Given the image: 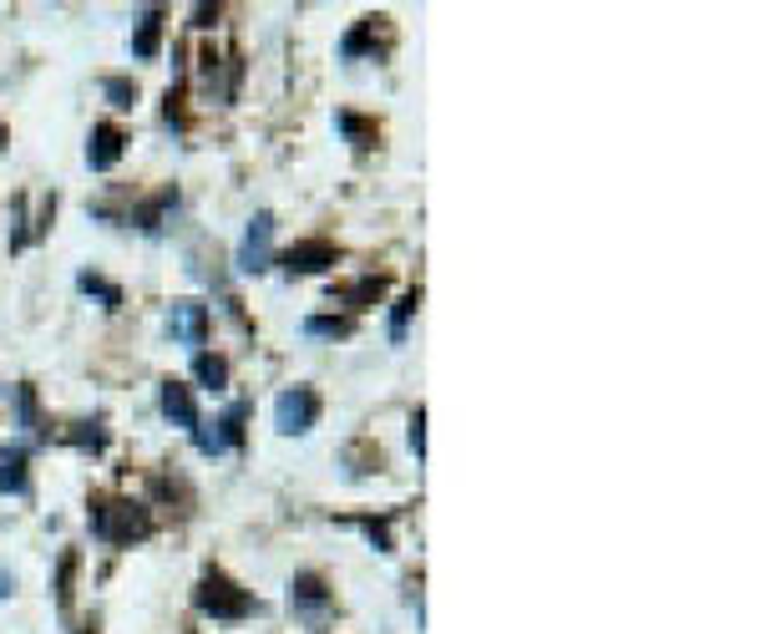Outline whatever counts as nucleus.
Instances as JSON below:
<instances>
[{"mask_svg":"<svg viewBox=\"0 0 760 634\" xmlns=\"http://www.w3.org/2000/svg\"><path fill=\"white\" fill-rule=\"evenodd\" d=\"M91 533H97L102 544H132V538H147V533H152V517H147L143 502H97Z\"/></svg>","mask_w":760,"mask_h":634,"instance_id":"1","label":"nucleus"},{"mask_svg":"<svg viewBox=\"0 0 760 634\" xmlns=\"http://www.w3.org/2000/svg\"><path fill=\"white\" fill-rule=\"evenodd\" d=\"M198 609L213 614V620H244V614H254V599L238 589L234 578L208 574L204 584H198Z\"/></svg>","mask_w":760,"mask_h":634,"instance_id":"2","label":"nucleus"},{"mask_svg":"<svg viewBox=\"0 0 760 634\" xmlns=\"http://www.w3.org/2000/svg\"><path fill=\"white\" fill-rule=\"evenodd\" d=\"M315 422H320V397H315L309 386H290V391H279L274 427L284 431V437H305Z\"/></svg>","mask_w":760,"mask_h":634,"instance_id":"3","label":"nucleus"},{"mask_svg":"<svg viewBox=\"0 0 760 634\" xmlns=\"http://www.w3.org/2000/svg\"><path fill=\"white\" fill-rule=\"evenodd\" d=\"M238 265L249 269V275H259V269L274 265V219H269V214H259V219L249 223L244 249H238Z\"/></svg>","mask_w":760,"mask_h":634,"instance_id":"4","label":"nucleus"},{"mask_svg":"<svg viewBox=\"0 0 760 634\" xmlns=\"http://www.w3.org/2000/svg\"><path fill=\"white\" fill-rule=\"evenodd\" d=\"M244 416H249V406L234 401V406L213 422V431H193V437H198V452H229V447H238V437H244Z\"/></svg>","mask_w":760,"mask_h":634,"instance_id":"5","label":"nucleus"},{"mask_svg":"<svg viewBox=\"0 0 760 634\" xmlns=\"http://www.w3.org/2000/svg\"><path fill=\"white\" fill-rule=\"evenodd\" d=\"M168 330H173L183 345H204V336H208V310L198 305V300H173V310H168Z\"/></svg>","mask_w":760,"mask_h":634,"instance_id":"6","label":"nucleus"},{"mask_svg":"<svg viewBox=\"0 0 760 634\" xmlns=\"http://www.w3.org/2000/svg\"><path fill=\"white\" fill-rule=\"evenodd\" d=\"M335 265V244H324V239H305V244H294L284 254V269L290 275H320V269Z\"/></svg>","mask_w":760,"mask_h":634,"instance_id":"7","label":"nucleus"},{"mask_svg":"<svg viewBox=\"0 0 760 634\" xmlns=\"http://www.w3.org/2000/svg\"><path fill=\"white\" fill-rule=\"evenodd\" d=\"M290 605H294V614H305V620H320L324 609H330V589H324L315 574H299V578L290 584Z\"/></svg>","mask_w":760,"mask_h":634,"instance_id":"8","label":"nucleus"},{"mask_svg":"<svg viewBox=\"0 0 760 634\" xmlns=\"http://www.w3.org/2000/svg\"><path fill=\"white\" fill-rule=\"evenodd\" d=\"M162 416H168L173 427H183V431L198 427V406H193V391H188V386H177V381L162 386Z\"/></svg>","mask_w":760,"mask_h":634,"instance_id":"9","label":"nucleus"},{"mask_svg":"<svg viewBox=\"0 0 760 634\" xmlns=\"http://www.w3.org/2000/svg\"><path fill=\"white\" fill-rule=\"evenodd\" d=\"M118 158H122V133H118V127H112V122H102V127L91 133L87 162H91V168H97V173H107V168H112V162H118Z\"/></svg>","mask_w":760,"mask_h":634,"instance_id":"10","label":"nucleus"},{"mask_svg":"<svg viewBox=\"0 0 760 634\" xmlns=\"http://www.w3.org/2000/svg\"><path fill=\"white\" fill-rule=\"evenodd\" d=\"M26 447H5L0 452V492H26Z\"/></svg>","mask_w":760,"mask_h":634,"instance_id":"11","label":"nucleus"},{"mask_svg":"<svg viewBox=\"0 0 760 634\" xmlns=\"http://www.w3.org/2000/svg\"><path fill=\"white\" fill-rule=\"evenodd\" d=\"M158 36H162V11H147L137 36H132V57L137 61H152L158 57Z\"/></svg>","mask_w":760,"mask_h":634,"instance_id":"12","label":"nucleus"},{"mask_svg":"<svg viewBox=\"0 0 760 634\" xmlns=\"http://www.w3.org/2000/svg\"><path fill=\"white\" fill-rule=\"evenodd\" d=\"M193 376H198L204 386H213V391H223V386H229V361H223V355L198 351V355H193Z\"/></svg>","mask_w":760,"mask_h":634,"instance_id":"13","label":"nucleus"},{"mask_svg":"<svg viewBox=\"0 0 760 634\" xmlns=\"http://www.w3.org/2000/svg\"><path fill=\"white\" fill-rule=\"evenodd\" d=\"M107 97H112V107H132L137 102V87H132L127 76H107Z\"/></svg>","mask_w":760,"mask_h":634,"instance_id":"14","label":"nucleus"},{"mask_svg":"<svg viewBox=\"0 0 760 634\" xmlns=\"http://www.w3.org/2000/svg\"><path fill=\"white\" fill-rule=\"evenodd\" d=\"M416 305H421V295H406L401 305H395V315H391V340H401L406 336V320L416 315Z\"/></svg>","mask_w":760,"mask_h":634,"instance_id":"15","label":"nucleus"},{"mask_svg":"<svg viewBox=\"0 0 760 634\" xmlns=\"http://www.w3.org/2000/svg\"><path fill=\"white\" fill-rule=\"evenodd\" d=\"M82 290H87V295H102V300H107V310H118V305H122L118 290H112L107 280H97V275H82Z\"/></svg>","mask_w":760,"mask_h":634,"instance_id":"16","label":"nucleus"},{"mask_svg":"<svg viewBox=\"0 0 760 634\" xmlns=\"http://www.w3.org/2000/svg\"><path fill=\"white\" fill-rule=\"evenodd\" d=\"M309 336H351V320H324V315H315V320H305Z\"/></svg>","mask_w":760,"mask_h":634,"instance_id":"17","label":"nucleus"},{"mask_svg":"<svg viewBox=\"0 0 760 634\" xmlns=\"http://www.w3.org/2000/svg\"><path fill=\"white\" fill-rule=\"evenodd\" d=\"M335 127H345V133L355 137V148H366V143H370V127H366V122H360V118H351V112H340V118H335Z\"/></svg>","mask_w":760,"mask_h":634,"instance_id":"18","label":"nucleus"},{"mask_svg":"<svg viewBox=\"0 0 760 634\" xmlns=\"http://www.w3.org/2000/svg\"><path fill=\"white\" fill-rule=\"evenodd\" d=\"M360 528L370 533V544H376L380 553H391V533H385V523H360Z\"/></svg>","mask_w":760,"mask_h":634,"instance_id":"19","label":"nucleus"},{"mask_svg":"<svg viewBox=\"0 0 760 634\" xmlns=\"http://www.w3.org/2000/svg\"><path fill=\"white\" fill-rule=\"evenodd\" d=\"M421 422H426L421 412L410 416V447H416V458H421V452H426V431H421Z\"/></svg>","mask_w":760,"mask_h":634,"instance_id":"20","label":"nucleus"},{"mask_svg":"<svg viewBox=\"0 0 760 634\" xmlns=\"http://www.w3.org/2000/svg\"><path fill=\"white\" fill-rule=\"evenodd\" d=\"M11 584H15V578L5 574V569H0V599H5V594H11Z\"/></svg>","mask_w":760,"mask_h":634,"instance_id":"21","label":"nucleus"}]
</instances>
